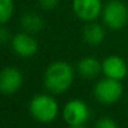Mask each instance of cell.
Returning <instances> with one entry per match:
<instances>
[{"instance_id":"1","label":"cell","mask_w":128,"mask_h":128,"mask_svg":"<svg viewBox=\"0 0 128 128\" xmlns=\"http://www.w3.org/2000/svg\"><path fill=\"white\" fill-rule=\"evenodd\" d=\"M75 80V71L66 61L52 62L45 71L44 85L50 93L60 94L70 90Z\"/></svg>"},{"instance_id":"2","label":"cell","mask_w":128,"mask_h":128,"mask_svg":"<svg viewBox=\"0 0 128 128\" xmlns=\"http://www.w3.org/2000/svg\"><path fill=\"white\" fill-rule=\"evenodd\" d=\"M29 112L34 120L41 123H50L58 116L57 101L50 94H36L29 102Z\"/></svg>"},{"instance_id":"3","label":"cell","mask_w":128,"mask_h":128,"mask_svg":"<svg viewBox=\"0 0 128 128\" xmlns=\"http://www.w3.org/2000/svg\"><path fill=\"white\" fill-rule=\"evenodd\" d=\"M103 24L111 30H121L128 22V8L121 0H110L102 10Z\"/></svg>"},{"instance_id":"4","label":"cell","mask_w":128,"mask_h":128,"mask_svg":"<svg viewBox=\"0 0 128 128\" xmlns=\"http://www.w3.org/2000/svg\"><path fill=\"white\" fill-rule=\"evenodd\" d=\"M123 94V86L121 81L104 77L93 87L94 98L102 104H113L121 100Z\"/></svg>"},{"instance_id":"5","label":"cell","mask_w":128,"mask_h":128,"mask_svg":"<svg viewBox=\"0 0 128 128\" xmlns=\"http://www.w3.org/2000/svg\"><path fill=\"white\" fill-rule=\"evenodd\" d=\"M62 116L68 126H81L90 120L91 110L85 101L75 98L64 106Z\"/></svg>"},{"instance_id":"6","label":"cell","mask_w":128,"mask_h":128,"mask_svg":"<svg viewBox=\"0 0 128 128\" xmlns=\"http://www.w3.org/2000/svg\"><path fill=\"white\" fill-rule=\"evenodd\" d=\"M75 15L86 22H92L102 15V0H72Z\"/></svg>"},{"instance_id":"7","label":"cell","mask_w":128,"mask_h":128,"mask_svg":"<svg viewBox=\"0 0 128 128\" xmlns=\"http://www.w3.org/2000/svg\"><path fill=\"white\" fill-rule=\"evenodd\" d=\"M24 84V76L16 67H5L0 71V93L14 94Z\"/></svg>"},{"instance_id":"8","label":"cell","mask_w":128,"mask_h":128,"mask_svg":"<svg viewBox=\"0 0 128 128\" xmlns=\"http://www.w3.org/2000/svg\"><path fill=\"white\" fill-rule=\"evenodd\" d=\"M11 46L16 55L21 57H32L39 48L38 41L29 32H18L11 39Z\"/></svg>"},{"instance_id":"9","label":"cell","mask_w":128,"mask_h":128,"mask_svg":"<svg viewBox=\"0 0 128 128\" xmlns=\"http://www.w3.org/2000/svg\"><path fill=\"white\" fill-rule=\"evenodd\" d=\"M102 72L106 77L122 81L128 74L127 62L118 55H111L103 60Z\"/></svg>"},{"instance_id":"10","label":"cell","mask_w":128,"mask_h":128,"mask_svg":"<svg viewBox=\"0 0 128 128\" xmlns=\"http://www.w3.org/2000/svg\"><path fill=\"white\" fill-rule=\"evenodd\" d=\"M77 72L80 74V76L87 80L96 78L102 72V64L92 56H86L78 61Z\"/></svg>"},{"instance_id":"11","label":"cell","mask_w":128,"mask_h":128,"mask_svg":"<svg viewBox=\"0 0 128 128\" xmlns=\"http://www.w3.org/2000/svg\"><path fill=\"white\" fill-rule=\"evenodd\" d=\"M106 38V31L102 25L96 24V22H90L87 24L84 29V40L91 46H98L100 44L104 41Z\"/></svg>"},{"instance_id":"12","label":"cell","mask_w":128,"mask_h":128,"mask_svg":"<svg viewBox=\"0 0 128 128\" xmlns=\"http://www.w3.org/2000/svg\"><path fill=\"white\" fill-rule=\"evenodd\" d=\"M20 24H21V28L29 34H36L41 31L45 26V21L42 18L39 14L32 12V11L25 12L20 19Z\"/></svg>"},{"instance_id":"13","label":"cell","mask_w":128,"mask_h":128,"mask_svg":"<svg viewBox=\"0 0 128 128\" xmlns=\"http://www.w3.org/2000/svg\"><path fill=\"white\" fill-rule=\"evenodd\" d=\"M14 0H0V25H5L14 15Z\"/></svg>"},{"instance_id":"14","label":"cell","mask_w":128,"mask_h":128,"mask_svg":"<svg viewBox=\"0 0 128 128\" xmlns=\"http://www.w3.org/2000/svg\"><path fill=\"white\" fill-rule=\"evenodd\" d=\"M94 128H118V124L114 120L110 117H102L97 121Z\"/></svg>"},{"instance_id":"15","label":"cell","mask_w":128,"mask_h":128,"mask_svg":"<svg viewBox=\"0 0 128 128\" xmlns=\"http://www.w3.org/2000/svg\"><path fill=\"white\" fill-rule=\"evenodd\" d=\"M58 2H60V0H39L40 6L45 10H51V9L56 8Z\"/></svg>"},{"instance_id":"16","label":"cell","mask_w":128,"mask_h":128,"mask_svg":"<svg viewBox=\"0 0 128 128\" xmlns=\"http://www.w3.org/2000/svg\"><path fill=\"white\" fill-rule=\"evenodd\" d=\"M9 40H10V32H9V30L5 26L0 25V45L6 44Z\"/></svg>"},{"instance_id":"17","label":"cell","mask_w":128,"mask_h":128,"mask_svg":"<svg viewBox=\"0 0 128 128\" xmlns=\"http://www.w3.org/2000/svg\"><path fill=\"white\" fill-rule=\"evenodd\" d=\"M68 128H86L84 124H81V126H68Z\"/></svg>"}]
</instances>
